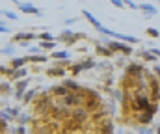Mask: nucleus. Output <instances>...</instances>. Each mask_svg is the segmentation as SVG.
Masks as SVG:
<instances>
[{"instance_id": "45", "label": "nucleus", "mask_w": 160, "mask_h": 134, "mask_svg": "<svg viewBox=\"0 0 160 134\" xmlns=\"http://www.w3.org/2000/svg\"><path fill=\"white\" fill-rule=\"evenodd\" d=\"M118 134H123V132H118Z\"/></svg>"}, {"instance_id": "12", "label": "nucleus", "mask_w": 160, "mask_h": 134, "mask_svg": "<svg viewBox=\"0 0 160 134\" xmlns=\"http://www.w3.org/2000/svg\"><path fill=\"white\" fill-rule=\"evenodd\" d=\"M17 6H19V9L24 11V13H34V15H39V17L43 15L36 6H32V4H28V2H17Z\"/></svg>"}, {"instance_id": "14", "label": "nucleus", "mask_w": 160, "mask_h": 134, "mask_svg": "<svg viewBox=\"0 0 160 134\" xmlns=\"http://www.w3.org/2000/svg\"><path fill=\"white\" fill-rule=\"evenodd\" d=\"M62 86H65L71 93H80V91H82L80 84H77V82H75V80H71V78H65V80L62 82Z\"/></svg>"}, {"instance_id": "13", "label": "nucleus", "mask_w": 160, "mask_h": 134, "mask_svg": "<svg viewBox=\"0 0 160 134\" xmlns=\"http://www.w3.org/2000/svg\"><path fill=\"white\" fill-rule=\"evenodd\" d=\"M140 9L143 11V15H145V17H153V15H157V13H158V9H157L153 4H145V2H142V4H140Z\"/></svg>"}, {"instance_id": "30", "label": "nucleus", "mask_w": 160, "mask_h": 134, "mask_svg": "<svg viewBox=\"0 0 160 134\" xmlns=\"http://www.w3.org/2000/svg\"><path fill=\"white\" fill-rule=\"evenodd\" d=\"M147 36H151V37H160V32L157 28H147Z\"/></svg>"}, {"instance_id": "24", "label": "nucleus", "mask_w": 160, "mask_h": 134, "mask_svg": "<svg viewBox=\"0 0 160 134\" xmlns=\"http://www.w3.org/2000/svg\"><path fill=\"white\" fill-rule=\"evenodd\" d=\"M28 60H30V62H34V63H43V62H47V56H41V54H32V56H28Z\"/></svg>"}, {"instance_id": "18", "label": "nucleus", "mask_w": 160, "mask_h": 134, "mask_svg": "<svg viewBox=\"0 0 160 134\" xmlns=\"http://www.w3.org/2000/svg\"><path fill=\"white\" fill-rule=\"evenodd\" d=\"M50 93H52V95H56L58 99H63V97H67V95H69L71 91L65 88V86H56V88L50 89Z\"/></svg>"}, {"instance_id": "8", "label": "nucleus", "mask_w": 160, "mask_h": 134, "mask_svg": "<svg viewBox=\"0 0 160 134\" xmlns=\"http://www.w3.org/2000/svg\"><path fill=\"white\" fill-rule=\"evenodd\" d=\"M97 63L93 62V60H86V62H80V63H77V65H71L69 69H71V73L73 75H78V73H82V71H88V69H93Z\"/></svg>"}, {"instance_id": "43", "label": "nucleus", "mask_w": 160, "mask_h": 134, "mask_svg": "<svg viewBox=\"0 0 160 134\" xmlns=\"http://www.w3.org/2000/svg\"><path fill=\"white\" fill-rule=\"evenodd\" d=\"M116 63H118V65H123V63H125V58H118V62H116Z\"/></svg>"}, {"instance_id": "36", "label": "nucleus", "mask_w": 160, "mask_h": 134, "mask_svg": "<svg viewBox=\"0 0 160 134\" xmlns=\"http://www.w3.org/2000/svg\"><path fill=\"white\" fill-rule=\"evenodd\" d=\"M32 54H39L41 52V47H34V45H30V48H28Z\"/></svg>"}, {"instance_id": "19", "label": "nucleus", "mask_w": 160, "mask_h": 134, "mask_svg": "<svg viewBox=\"0 0 160 134\" xmlns=\"http://www.w3.org/2000/svg\"><path fill=\"white\" fill-rule=\"evenodd\" d=\"M50 56H52V58H56V60H65V62H67V60H69V56H71V52H69L67 48H65V50H54Z\"/></svg>"}, {"instance_id": "16", "label": "nucleus", "mask_w": 160, "mask_h": 134, "mask_svg": "<svg viewBox=\"0 0 160 134\" xmlns=\"http://www.w3.org/2000/svg\"><path fill=\"white\" fill-rule=\"evenodd\" d=\"M82 15H84V17H86V19L89 21V24H93V26H95L97 30H101V28H102L101 21H99V19H95V17H93V15H91V13H89L88 9H82Z\"/></svg>"}, {"instance_id": "44", "label": "nucleus", "mask_w": 160, "mask_h": 134, "mask_svg": "<svg viewBox=\"0 0 160 134\" xmlns=\"http://www.w3.org/2000/svg\"><path fill=\"white\" fill-rule=\"evenodd\" d=\"M157 134H160V127H158V129H157Z\"/></svg>"}, {"instance_id": "41", "label": "nucleus", "mask_w": 160, "mask_h": 134, "mask_svg": "<svg viewBox=\"0 0 160 134\" xmlns=\"http://www.w3.org/2000/svg\"><path fill=\"white\" fill-rule=\"evenodd\" d=\"M151 52H153L157 58H160V48H151Z\"/></svg>"}, {"instance_id": "31", "label": "nucleus", "mask_w": 160, "mask_h": 134, "mask_svg": "<svg viewBox=\"0 0 160 134\" xmlns=\"http://www.w3.org/2000/svg\"><path fill=\"white\" fill-rule=\"evenodd\" d=\"M2 13H4V15H6L8 19H11V21H17V19H19V17H17V15H15L13 11H6V9H2Z\"/></svg>"}, {"instance_id": "26", "label": "nucleus", "mask_w": 160, "mask_h": 134, "mask_svg": "<svg viewBox=\"0 0 160 134\" xmlns=\"http://www.w3.org/2000/svg\"><path fill=\"white\" fill-rule=\"evenodd\" d=\"M34 97H38V91H36V89H28L22 101H24V102H32V101H34Z\"/></svg>"}, {"instance_id": "6", "label": "nucleus", "mask_w": 160, "mask_h": 134, "mask_svg": "<svg viewBox=\"0 0 160 134\" xmlns=\"http://www.w3.org/2000/svg\"><path fill=\"white\" fill-rule=\"evenodd\" d=\"M62 101H63V104L69 106V108H78L80 104L84 102V97H82L80 93H69V95L63 97Z\"/></svg>"}, {"instance_id": "7", "label": "nucleus", "mask_w": 160, "mask_h": 134, "mask_svg": "<svg viewBox=\"0 0 160 134\" xmlns=\"http://www.w3.org/2000/svg\"><path fill=\"white\" fill-rule=\"evenodd\" d=\"M88 117H89V110H88V108H84V106H82V108H80V106H78V108H73V112H71V119L78 121L80 125H82Z\"/></svg>"}, {"instance_id": "27", "label": "nucleus", "mask_w": 160, "mask_h": 134, "mask_svg": "<svg viewBox=\"0 0 160 134\" xmlns=\"http://www.w3.org/2000/svg\"><path fill=\"white\" fill-rule=\"evenodd\" d=\"M38 39H43V41H52V39H56V37H52V34L50 32H43L38 36Z\"/></svg>"}, {"instance_id": "33", "label": "nucleus", "mask_w": 160, "mask_h": 134, "mask_svg": "<svg viewBox=\"0 0 160 134\" xmlns=\"http://www.w3.org/2000/svg\"><path fill=\"white\" fill-rule=\"evenodd\" d=\"M0 89H2V93H11V86H9V82H2Z\"/></svg>"}, {"instance_id": "15", "label": "nucleus", "mask_w": 160, "mask_h": 134, "mask_svg": "<svg viewBox=\"0 0 160 134\" xmlns=\"http://www.w3.org/2000/svg\"><path fill=\"white\" fill-rule=\"evenodd\" d=\"M65 73H67V69H63V67H50V69H47V75L48 77H56V78H62V77H65Z\"/></svg>"}, {"instance_id": "40", "label": "nucleus", "mask_w": 160, "mask_h": 134, "mask_svg": "<svg viewBox=\"0 0 160 134\" xmlns=\"http://www.w3.org/2000/svg\"><path fill=\"white\" fill-rule=\"evenodd\" d=\"M0 32H2V34H8V32H9V28H8L6 24H2V26H0Z\"/></svg>"}, {"instance_id": "25", "label": "nucleus", "mask_w": 160, "mask_h": 134, "mask_svg": "<svg viewBox=\"0 0 160 134\" xmlns=\"http://www.w3.org/2000/svg\"><path fill=\"white\" fill-rule=\"evenodd\" d=\"M140 54H142V58H143L145 62H155V60H157V56H155L151 50H143V52H140Z\"/></svg>"}, {"instance_id": "21", "label": "nucleus", "mask_w": 160, "mask_h": 134, "mask_svg": "<svg viewBox=\"0 0 160 134\" xmlns=\"http://www.w3.org/2000/svg\"><path fill=\"white\" fill-rule=\"evenodd\" d=\"M99 134H114V125H112V121H106L99 131H97Z\"/></svg>"}, {"instance_id": "5", "label": "nucleus", "mask_w": 160, "mask_h": 134, "mask_svg": "<svg viewBox=\"0 0 160 134\" xmlns=\"http://www.w3.org/2000/svg\"><path fill=\"white\" fill-rule=\"evenodd\" d=\"M125 73H127L128 78H142V77H145V71H143L142 63H128Z\"/></svg>"}, {"instance_id": "17", "label": "nucleus", "mask_w": 160, "mask_h": 134, "mask_svg": "<svg viewBox=\"0 0 160 134\" xmlns=\"http://www.w3.org/2000/svg\"><path fill=\"white\" fill-rule=\"evenodd\" d=\"M17 43H22V41H30V39H36V36L32 34V32H19V34H15V37H13Z\"/></svg>"}, {"instance_id": "29", "label": "nucleus", "mask_w": 160, "mask_h": 134, "mask_svg": "<svg viewBox=\"0 0 160 134\" xmlns=\"http://www.w3.org/2000/svg\"><path fill=\"white\" fill-rule=\"evenodd\" d=\"M15 52V47L13 45H6L4 48H2V54H13Z\"/></svg>"}, {"instance_id": "38", "label": "nucleus", "mask_w": 160, "mask_h": 134, "mask_svg": "<svg viewBox=\"0 0 160 134\" xmlns=\"http://www.w3.org/2000/svg\"><path fill=\"white\" fill-rule=\"evenodd\" d=\"M112 4H114L116 7H125V2H119V0H112Z\"/></svg>"}, {"instance_id": "39", "label": "nucleus", "mask_w": 160, "mask_h": 134, "mask_svg": "<svg viewBox=\"0 0 160 134\" xmlns=\"http://www.w3.org/2000/svg\"><path fill=\"white\" fill-rule=\"evenodd\" d=\"M36 134H50V131H48L47 127H41V129H39V131H38Z\"/></svg>"}, {"instance_id": "3", "label": "nucleus", "mask_w": 160, "mask_h": 134, "mask_svg": "<svg viewBox=\"0 0 160 134\" xmlns=\"http://www.w3.org/2000/svg\"><path fill=\"white\" fill-rule=\"evenodd\" d=\"M101 34H104V36H110V37H118L121 41H125V43H138L140 39L138 37H134V36H127V34H119V32H114V30H110V28H101L99 30Z\"/></svg>"}, {"instance_id": "42", "label": "nucleus", "mask_w": 160, "mask_h": 134, "mask_svg": "<svg viewBox=\"0 0 160 134\" xmlns=\"http://www.w3.org/2000/svg\"><path fill=\"white\" fill-rule=\"evenodd\" d=\"M155 75L158 77V80H160V65H155Z\"/></svg>"}, {"instance_id": "11", "label": "nucleus", "mask_w": 160, "mask_h": 134, "mask_svg": "<svg viewBox=\"0 0 160 134\" xmlns=\"http://www.w3.org/2000/svg\"><path fill=\"white\" fill-rule=\"evenodd\" d=\"M80 36L78 34H73L71 30H63L62 34H60V37H56V41H67V43H77V39H78Z\"/></svg>"}, {"instance_id": "10", "label": "nucleus", "mask_w": 160, "mask_h": 134, "mask_svg": "<svg viewBox=\"0 0 160 134\" xmlns=\"http://www.w3.org/2000/svg\"><path fill=\"white\" fill-rule=\"evenodd\" d=\"M52 112L56 114V117H63V114H69V106H65L60 99V102H52Z\"/></svg>"}, {"instance_id": "9", "label": "nucleus", "mask_w": 160, "mask_h": 134, "mask_svg": "<svg viewBox=\"0 0 160 134\" xmlns=\"http://www.w3.org/2000/svg\"><path fill=\"white\" fill-rule=\"evenodd\" d=\"M28 80L24 78V80H19L17 84H15V99H24V95H26V88H28Z\"/></svg>"}, {"instance_id": "32", "label": "nucleus", "mask_w": 160, "mask_h": 134, "mask_svg": "<svg viewBox=\"0 0 160 134\" xmlns=\"http://www.w3.org/2000/svg\"><path fill=\"white\" fill-rule=\"evenodd\" d=\"M17 121H19V123H21V125H22V127H24V123H28V121H30V117H28V116H26V114H21V116H19V119H17Z\"/></svg>"}, {"instance_id": "23", "label": "nucleus", "mask_w": 160, "mask_h": 134, "mask_svg": "<svg viewBox=\"0 0 160 134\" xmlns=\"http://www.w3.org/2000/svg\"><path fill=\"white\" fill-rule=\"evenodd\" d=\"M26 73H28V69H15L13 71V75H11V78H17V82L19 80H24V77H26Z\"/></svg>"}, {"instance_id": "46", "label": "nucleus", "mask_w": 160, "mask_h": 134, "mask_svg": "<svg viewBox=\"0 0 160 134\" xmlns=\"http://www.w3.org/2000/svg\"><path fill=\"white\" fill-rule=\"evenodd\" d=\"M127 134H128V132H127Z\"/></svg>"}, {"instance_id": "35", "label": "nucleus", "mask_w": 160, "mask_h": 134, "mask_svg": "<svg viewBox=\"0 0 160 134\" xmlns=\"http://www.w3.org/2000/svg\"><path fill=\"white\" fill-rule=\"evenodd\" d=\"M125 4H127L128 7H132V9H140V4H136V2H130V0H127Z\"/></svg>"}, {"instance_id": "20", "label": "nucleus", "mask_w": 160, "mask_h": 134, "mask_svg": "<svg viewBox=\"0 0 160 134\" xmlns=\"http://www.w3.org/2000/svg\"><path fill=\"white\" fill-rule=\"evenodd\" d=\"M26 62H28V58H13L11 60V67L13 69H22Z\"/></svg>"}, {"instance_id": "22", "label": "nucleus", "mask_w": 160, "mask_h": 134, "mask_svg": "<svg viewBox=\"0 0 160 134\" xmlns=\"http://www.w3.org/2000/svg\"><path fill=\"white\" fill-rule=\"evenodd\" d=\"M95 52H97V54H102V56H112V54H114L106 45H97V47H95Z\"/></svg>"}, {"instance_id": "4", "label": "nucleus", "mask_w": 160, "mask_h": 134, "mask_svg": "<svg viewBox=\"0 0 160 134\" xmlns=\"http://www.w3.org/2000/svg\"><path fill=\"white\" fill-rule=\"evenodd\" d=\"M157 110H158V106H157V104H151V108H149V110H145V112H140V114L136 116L138 123H142V125H149V123L153 121V117H155Z\"/></svg>"}, {"instance_id": "37", "label": "nucleus", "mask_w": 160, "mask_h": 134, "mask_svg": "<svg viewBox=\"0 0 160 134\" xmlns=\"http://www.w3.org/2000/svg\"><path fill=\"white\" fill-rule=\"evenodd\" d=\"M13 132H17V134H26V129H24L22 125H19L17 129H13Z\"/></svg>"}, {"instance_id": "28", "label": "nucleus", "mask_w": 160, "mask_h": 134, "mask_svg": "<svg viewBox=\"0 0 160 134\" xmlns=\"http://www.w3.org/2000/svg\"><path fill=\"white\" fill-rule=\"evenodd\" d=\"M41 48H45V50H54V41H41Z\"/></svg>"}, {"instance_id": "2", "label": "nucleus", "mask_w": 160, "mask_h": 134, "mask_svg": "<svg viewBox=\"0 0 160 134\" xmlns=\"http://www.w3.org/2000/svg\"><path fill=\"white\" fill-rule=\"evenodd\" d=\"M102 45H106L112 52H123L125 56L132 54V48L127 43H121V41H112V39H102Z\"/></svg>"}, {"instance_id": "1", "label": "nucleus", "mask_w": 160, "mask_h": 134, "mask_svg": "<svg viewBox=\"0 0 160 134\" xmlns=\"http://www.w3.org/2000/svg\"><path fill=\"white\" fill-rule=\"evenodd\" d=\"M128 101H130V110L132 112H145L151 108V99L143 93H132L128 91Z\"/></svg>"}, {"instance_id": "34", "label": "nucleus", "mask_w": 160, "mask_h": 134, "mask_svg": "<svg viewBox=\"0 0 160 134\" xmlns=\"http://www.w3.org/2000/svg\"><path fill=\"white\" fill-rule=\"evenodd\" d=\"M155 129H149V127H143V129H138V134H153Z\"/></svg>"}]
</instances>
